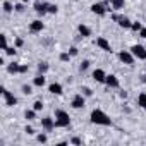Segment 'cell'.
<instances>
[{
	"label": "cell",
	"instance_id": "cell-1",
	"mask_svg": "<svg viewBox=\"0 0 146 146\" xmlns=\"http://www.w3.org/2000/svg\"><path fill=\"white\" fill-rule=\"evenodd\" d=\"M90 120H91V124H95V125H103V127H112V125H113L110 115H107L102 108H95V110H91V113H90Z\"/></svg>",
	"mask_w": 146,
	"mask_h": 146
},
{
	"label": "cell",
	"instance_id": "cell-2",
	"mask_svg": "<svg viewBox=\"0 0 146 146\" xmlns=\"http://www.w3.org/2000/svg\"><path fill=\"white\" fill-rule=\"evenodd\" d=\"M70 125V117L65 110L58 108L55 110V127H69Z\"/></svg>",
	"mask_w": 146,
	"mask_h": 146
},
{
	"label": "cell",
	"instance_id": "cell-3",
	"mask_svg": "<svg viewBox=\"0 0 146 146\" xmlns=\"http://www.w3.org/2000/svg\"><path fill=\"white\" fill-rule=\"evenodd\" d=\"M90 11L93 12V14H96V16H100V17H103L107 12H112V9H110V5L107 4V2H96V4H91V7H90Z\"/></svg>",
	"mask_w": 146,
	"mask_h": 146
},
{
	"label": "cell",
	"instance_id": "cell-4",
	"mask_svg": "<svg viewBox=\"0 0 146 146\" xmlns=\"http://www.w3.org/2000/svg\"><path fill=\"white\" fill-rule=\"evenodd\" d=\"M119 60L122 62V64H125V65H134V62H136V57L132 55V52L131 50H122V52H119Z\"/></svg>",
	"mask_w": 146,
	"mask_h": 146
},
{
	"label": "cell",
	"instance_id": "cell-5",
	"mask_svg": "<svg viewBox=\"0 0 146 146\" xmlns=\"http://www.w3.org/2000/svg\"><path fill=\"white\" fill-rule=\"evenodd\" d=\"M70 107L74 108V110H81V108H84V107H86V96H84L83 93L74 95V98H72V102H70Z\"/></svg>",
	"mask_w": 146,
	"mask_h": 146
},
{
	"label": "cell",
	"instance_id": "cell-6",
	"mask_svg": "<svg viewBox=\"0 0 146 146\" xmlns=\"http://www.w3.org/2000/svg\"><path fill=\"white\" fill-rule=\"evenodd\" d=\"M96 46L100 48V50H103V52H107V53H112L113 50H112V45H110V41L105 38V36H98L96 38Z\"/></svg>",
	"mask_w": 146,
	"mask_h": 146
},
{
	"label": "cell",
	"instance_id": "cell-7",
	"mask_svg": "<svg viewBox=\"0 0 146 146\" xmlns=\"http://www.w3.org/2000/svg\"><path fill=\"white\" fill-rule=\"evenodd\" d=\"M131 52H132V55L137 60H146V46H143V45H132Z\"/></svg>",
	"mask_w": 146,
	"mask_h": 146
},
{
	"label": "cell",
	"instance_id": "cell-8",
	"mask_svg": "<svg viewBox=\"0 0 146 146\" xmlns=\"http://www.w3.org/2000/svg\"><path fill=\"white\" fill-rule=\"evenodd\" d=\"M2 96H4V100H5V105L7 107H16L17 105V98L7 90V88H2Z\"/></svg>",
	"mask_w": 146,
	"mask_h": 146
},
{
	"label": "cell",
	"instance_id": "cell-9",
	"mask_svg": "<svg viewBox=\"0 0 146 146\" xmlns=\"http://www.w3.org/2000/svg\"><path fill=\"white\" fill-rule=\"evenodd\" d=\"M33 9H35V12H36L38 16H41V17H43V16H46V14H50V12H48V9H50V4H46V2H41V0L35 4V7H33Z\"/></svg>",
	"mask_w": 146,
	"mask_h": 146
},
{
	"label": "cell",
	"instance_id": "cell-10",
	"mask_svg": "<svg viewBox=\"0 0 146 146\" xmlns=\"http://www.w3.org/2000/svg\"><path fill=\"white\" fill-rule=\"evenodd\" d=\"M41 127H43V131H46V132L53 131V129H55V119L50 117V115L43 117V119H41Z\"/></svg>",
	"mask_w": 146,
	"mask_h": 146
},
{
	"label": "cell",
	"instance_id": "cell-11",
	"mask_svg": "<svg viewBox=\"0 0 146 146\" xmlns=\"http://www.w3.org/2000/svg\"><path fill=\"white\" fill-rule=\"evenodd\" d=\"M91 78H93V81H96V83H100V84H105L107 72H105L103 69H95L93 74H91Z\"/></svg>",
	"mask_w": 146,
	"mask_h": 146
},
{
	"label": "cell",
	"instance_id": "cell-12",
	"mask_svg": "<svg viewBox=\"0 0 146 146\" xmlns=\"http://www.w3.org/2000/svg\"><path fill=\"white\" fill-rule=\"evenodd\" d=\"M43 29H45V23L41 19H35V21L29 23V31L31 33H41Z\"/></svg>",
	"mask_w": 146,
	"mask_h": 146
},
{
	"label": "cell",
	"instance_id": "cell-13",
	"mask_svg": "<svg viewBox=\"0 0 146 146\" xmlns=\"http://www.w3.org/2000/svg\"><path fill=\"white\" fill-rule=\"evenodd\" d=\"M105 84L108 88H119L120 86V81L115 74H107V79H105Z\"/></svg>",
	"mask_w": 146,
	"mask_h": 146
},
{
	"label": "cell",
	"instance_id": "cell-14",
	"mask_svg": "<svg viewBox=\"0 0 146 146\" xmlns=\"http://www.w3.org/2000/svg\"><path fill=\"white\" fill-rule=\"evenodd\" d=\"M48 91L52 95H55V96H60L64 93V86L60 83H52V84H48Z\"/></svg>",
	"mask_w": 146,
	"mask_h": 146
},
{
	"label": "cell",
	"instance_id": "cell-15",
	"mask_svg": "<svg viewBox=\"0 0 146 146\" xmlns=\"http://www.w3.org/2000/svg\"><path fill=\"white\" fill-rule=\"evenodd\" d=\"M125 5V0H110V9L112 12H120Z\"/></svg>",
	"mask_w": 146,
	"mask_h": 146
},
{
	"label": "cell",
	"instance_id": "cell-16",
	"mask_svg": "<svg viewBox=\"0 0 146 146\" xmlns=\"http://www.w3.org/2000/svg\"><path fill=\"white\" fill-rule=\"evenodd\" d=\"M117 24H119L122 29H131V26H132V21H131L127 16H119V21H117Z\"/></svg>",
	"mask_w": 146,
	"mask_h": 146
},
{
	"label": "cell",
	"instance_id": "cell-17",
	"mask_svg": "<svg viewBox=\"0 0 146 146\" xmlns=\"http://www.w3.org/2000/svg\"><path fill=\"white\" fill-rule=\"evenodd\" d=\"M45 84H46V78H45V74H41V72H40L38 76L33 78V86H36V88H43Z\"/></svg>",
	"mask_w": 146,
	"mask_h": 146
},
{
	"label": "cell",
	"instance_id": "cell-18",
	"mask_svg": "<svg viewBox=\"0 0 146 146\" xmlns=\"http://www.w3.org/2000/svg\"><path fill=\"white\" fill-rule=\"evenodd\" d=\"M78 33H79V36H83V38H90V36H91V28L81 23V24L78 26Z\"/></svg>",
	"mask_w": 146,
	"mask_h": 146
},
{
	"label": "cell",
	"instance_id": "cell-19",
	"mask_svg": "<svg viewBox=\"0 0 146 146\" xmlns=\"http://www.w3.org/2000/svg\"><path fill=\"white\" fill-rule=\"evenodd\" d=\"M7 72L9 74H21V64H17V62L7 64Z\"/></svg>",
	"mask_w": 146,
	"mask_h": 146
},
{
	"label": "cell",
	"instance_id": "cell-20",
	"mask_svg": "<svg viewBox=\"0 0 146 146\" xmlns=\"http://www.w3.org/2000/svg\"><path fill=\"white\" fill-rule=\"evenodd\" d=\"M2 7H4V12H5V14H11V12H14V11H16V9H14V7H16V4H11L9 0H5Z\"/></svg>",
	"mask_w": 146,
	"mask_h": 146
},
{
	"label": "cell",
	"instance_id": "cell-21",
	"mask_svg": "<svg viewBox=\"0 0 146 146\" xmlns=\"http://www.w3.org/2000/svg\"><path fill=\"white\" fill-rule=\"evenodd\" d=\"M137 107H141L143 110H146V93H139V96H137Z\"/></svg>",
	"mask_w": 146,
	"mask_h": 146
},
{
	"label": "cell",
	"instance_id": "cell-22",
	"mask_svg": "<svg viewBox=\"0 0 146 146\" xmlns=\"http://www.w3.org/2000/svg\"><path fill=\"white\" fill-rule=\"evenodd\" d=\"M24 119H26V120H35V119H36V110H35V108L26 110V112H24Z\"/></svg>",
	"mask_w": 146,
	"mask_h": 146
},
{
	"label": "cell",
	"instance_id": "cell-23",
	"mask_svg": "<svg viewBox=\"0 0 146 146\" xmlns=\"http://www.w3.org/2000/svg\"><path fill=\"white\" fill-rule=\"evenodd\" d=\"M48 69H50V65H48L46 62H40V64H38V72H41V74H46Z\"/></svg>",
	"mask_w": 146,
	"mask_h": 146
},
{
	"label": "cell",
	"instance_id": "cell-24",
	"mask_svg": "<svg viewBox=\"0 0 146 146\" xmlns=\"http://www.w3.org/2000/svg\"><path fill=\"white\" fill-rule=\"evenodd\" d=\"M58 58H60V62H64V64H67V62H70V53L69 52H62L60 55H58Z\"/></svg>",
	"mask_w": 146,
	"mask_h": 146
},
{
	"label": "cell",
	"instance_id": "cell-25",
	"mask_svg": "<svg viewBox=\"0 0 146 146\" xmlns=\"http://www.w3.org/2000/svg\"><path fill=\"white\" fill-rule=\"evenodd\" d=\"M90 65H91V62L86 58V60H83V62L79 64V70H81V72H86V70L90 69Z\"/></svg>",
	"mask_w": 146,
	"mask_h": 146
},
{
	"label": "cell",
	"instance_id": "cell-26",
	"mask_svg": "<svg viewBox=\"0 0 146 146\" xmlns=\"http://www.w3.org/2000/svg\"><path fill=\"white\" fill-rule=\"evenodd\" d=\"M21 91H23L26 96H29V95L33 93V86H31V84H23V86H21Z\"/></svg>",
	"mask_w": 146,
	"mask_h": 146
},
{
	"label": "cell",
	"instance_id": "cell-27",
	"mask_svg": "<svg viewBox=\"0 0 146 146\" xmlns=\"http://www.w3.org/2000/svg\"><path fill=\"white\" fill-rule=\"evenodd\" d=\"M81 93H83V95H84L86 98H90V96H93V90H91L90 86H83V88H81Z\"/></svg>",
	"mask_w": 146,
	"mask_h": 146
},
{
	"label": "cell",
	"instance_id": "cell-28",
	"mask_svg": "<svg viewBox=\"0 0 146 146\" xmlns=\"http://www.w3.org/2000/svg\"><path fill=\"white\" fill-rule=\"evenodd\" d=\"M16 52H17V48H16V46H7V48L4 50V53H5V55H9V57H14V55H16Z\"/></svg>",
	"mask_w": 146,
	"mask_h": 146
},
{
	"label": "cell",
	"instance_id": "cell-29",
	"mask_svg": "<svg viewBox=\"0 0 146 146\" xmlns=\"http://www.w3.org/2000/svg\"><path fill=\"white\" fill-rule=\"evenodd\" d=\"M43 107H45V105H43V100H36V102L33 103V108H35L36 112H40V110H43Z\"/></svg>",
	"mask_w": 146,
	"mask_h": 146
},
{
	"label": "cell",
	"instance_id": "cell-30",
	"mask_svg": "<svg viewBox=\"0 0 146 146\" xmlns=\"http://www.w3.org/2000/svg\"><path fill=\"white\" fill-rule=\"evenodd\" d=\"M36 141H38V143H43V144H45V143L48 141V136H46L45 132H41V134H38V136H36Z\"/></svg>",
	"mask_w": 146,
	"mask_h": 146
},
{
	"label": "cell",
	"instance_id": "cell-31",
	"mask_svg": "<svg viewBox=\"0 0 146 146\" xmlns=\"http://www.w3.org/2000/svg\"><path fill=\"white\" fill-rule=\"evenodd\" d=\"M14 9H16V12H19V14H21V12H24V11H26V5H24V2H19V4H16V7H14Z\"/></svg>",
	"mask_w": 146,
	"mask_h": 146
},
{
	"label": "cell",
	"instance_id": "cell-32",
	"mask_svg": "<svg viewBox=\"0 0 146 146\" xmlns=\"http://www.w3.org/2000/svg\"><path fill=\"white\" fill-rule=\"evenodd\" d=\"M141 28H143V24H141L139 21L132 23V26H131V29H132V31H136V33H139V31H141Z\"/></svg>",
	"mask_w": 146,
	"mask_h": 146
},
{
	"label": "cell",
	"instance_id": "cell-33",
	"mask_svg": "<svg viewBox=\"0 0 146 146\" xmlns=\"http://www.w3.org/2000/svg\"><path fill=\"white\" fill-rule=\"evenodd\" d=\"M0 41H2V50H5L9 45H7V35H0Z\"/></svg>",
	"mask_w": 146,
	"mask_h": 146
},
{
	"label": "cell",
	"instance_id": "cell-34",
	"mask_svg": "<svg viewBox=\"0 0 146 146\" xmlns=\"http://www.w3.org/2000/svg\"><path fill=\"white\" fill-rule=\"evenodd\" d=\"M67 52L70 53V57H76V55L79 53V48H78V46H70V48H69Z\"/></svg>",
	"mask_w": 146,
	"mask_h": 146
},
{
	"label": "cell",
	"instance_id": "cell-35",
	"mask_svg": "<svg viewBox=\"0 0 146 146\" xmlns=\"http://www.w3.org/2000/svg\"><path fill=\"white\" fill-rule=\"evenodd\" d=\"M23 45H24V40H23V38H19V36H17V38H16V40H14V46H16V48H21V46H23Z\"/></svg>",
	"mask_w": 146,
	"mask_h": 146
},
{
	"label": "cell",
	"instance_id": "cell-36",
	"mask_svg": "<svg viewBox=\"0 0 146 146\" xmlns=\"http://www.w3.org/2000/svg\"><path fill=\"white\" fill-rule=\"evenodd\" d=\"M24 132H26L28 136H35V134H36V132H35V129H33L31 125H26V127H24Z\"/></svg>",
	"mask_w": 146,
	"mask_h": 146
},
{
	"label": "cell",
	"instance_id": "cell-37",
	"mask_svg": "<svg viewBox=\"0 0 146 146\" xmlns=\"http://www.w3.org/2000/svg\"><path fill=\"white\" fill-rule=\"evenodd\" d=\"M70 144H76V146H79V144H83V139L76 136V137H72V139H70Z\"/></svg>",
	"mask_w": 146,
	"mask_h": 146
},
{
	"label": "cell",
	"instance_id": "cell-38",
	"mask_svg": "<svg viewBox=\"0 0 146 146\" xmlns=\"http://www.w3.org/2000/svg\"><path fill=\"white\" fill-rule=\"evenodd\" d=\"M48 12H50V14H57V12H58V5H50Z\"/></svg>",
	"mask_w": 146,
	"mask_h": 146
},
{
	"label": "cell",
	"instance_id": "cell-39",
	"mask_svg": "<svg viewBox=\"0 0 146 146\" xmlns=\"http://www.w3.org/2000/svg\"><path fill=\"white\" fill-rule=\"evenodd\" d=\"M28 70H29V67H28L26 64H21V74H26Z\"/></svg>",
	"mask_w": 146,
	"mask_h": 146
},
{
	"label": "cell",
	"instance_id": "cell-40",
	"mask_svg": "<svg viewBox=\"0 0 146 146\" xmlns=\"http://www.w3.org/2000/svg\"><path fill=\"white\" fill-rule=\"evenodd\" d=\"M137 35H139V36H141V38H144V40H146V28H144V26H143V28H141V31H139V33H137Z\"/></svg>",
	"mask_w": 146,
	"mask_h": 146
},
{
	"label": "cell",
	"instance_id": "cell-41",
	"mask_svg": "<svg viewBox=\"0 0 146 146\" xmlns=\"http://www.w3.org/2000/svg\"><path fill=\"white\" fill-rule=\"evenodd\" d=\"M119 96H120L122 100H125V98H127L129 95H127V91H119Z\"/></svg>",
	"mask_w": 146,
	"mask_h": 146
},
{
	"label": "cell",
	"instance_id": "cell-42",
	"mask_svg": "<svg viewBox=\"0 0 146 146\" xmlns=\"http://www.w3.org/2000/svg\"><path fill=\"white\" fill-rule=\"evenodd\" d=\"M119 16H120V14H112V21L117 23V21H119Z\"/></svg>",
	"mask_w": 146,
	"mask_h": 146
},
{
	"label": "cell",
	"instance_id": "cell-43",
	"mask_svg": "<svg viewBox=\"0 0 146 146\" xmlns=\"http://www.w3.org/2000/svg\"><path fill=\"white\" fill-rule=\"evenodd\" d=\"M36 2H40V0H36Z\"/></svg>",
	"mask_w": 146,
	"mask_h": 146
}]
</instances>
